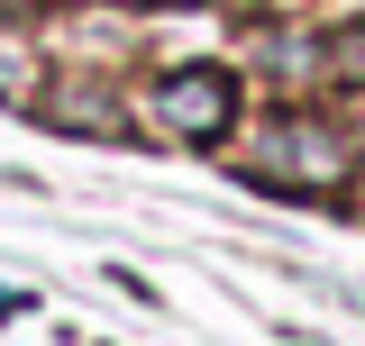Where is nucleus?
<instances>
[{"label":"nucleus","instance_id":"nucleus-1","mask_svg":"<svg viewBox=\"0 0 365 346\" xmlns=\"http://www.w3.org/2000/svg\"><path fill=\"white\" fill-rule=\"evenodd\" d=\"M256 173L302 182V192H329V182L347 173V137L329 128V119H283V128H265V146H256Z\"/></svg>","mask_w":365,"mask_h":346},{"label":"nucleus","instance_id":"nucleus-2","mask_svg":"<svg viewBox=\"0 0 365 346\" xmlns=\"http://www.w3.org/2000/svg\"><path fill=\"white\" fill-rule=\"evenodd\" d=\"M228 110H237V83L210 73V64H201V73H174V83L155 91L165 137H201V146H210V137H228Z\"/></svg>","mask_w":365,"mask_h":346},{"label":"nucleus","instance_id":"nucleus-3","mask_svg":"<svg viewBox=\"0 0 365 346\" xmlns=\"http://www.w3.org/2000/svg\"><path fill=\"white\" fill-rule=\"evenodd\" d=\"M0 100H37V46L0 37Z\"/></svg>","mask_w":365,"mask_h":346},{"label":"nucleus","instance_id":"nucleus-4","mask_svg":"<svg viewBox=\"0 0 365 346\" xmlns=\"http://www.w3.org/2000/svg\"><path fill=\"white\" fill-rule=\"evenodd\" d=\"M329 73H338V83H365V28H356V37H338V55H329Z\"/></svg>","mask_w":365,"mask_h":346}]
</instances>
